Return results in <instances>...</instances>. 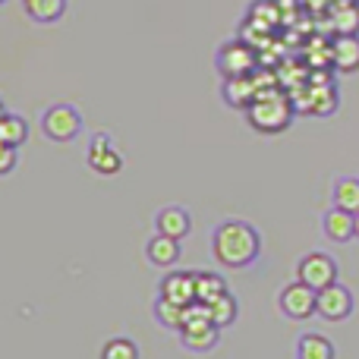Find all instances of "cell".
I'll return each mask as SVG.
<instances>
[{"label": "cell", "mask_w": 359, "mask_h": 359, "mask_svg": "<svg viewBox=\"0 0 359 359\" xmlns=\"http://www.w3.org/2000/svg\"><path fill=\"white\" fill-rule=\"evenodd\" d=\"M356 309V299H353V290H350L347 284H331L325 287V290H318V309L316 316L325 318V322H347L350 316H353Z\"/></svg>", "instance_id": "8"}, {"label": "cell", "mask_w": 359, "mask_h": 359, "mask_svg": "<svg viewBox=\"0 0 359 359\" xmlns=\"http://www.w3.org/2000/svg\"><path fill=\"white\" fill-rule=\"evenodd\" d=\"M334 32L337 35H359V6L356 4H341V0H337V6L334 10Z\"/></svg>", "instance_id": "23"}, {"label": "cell", "mask_w": 359, "mask_h": 359, "mask_svg": "<svg viewBox=\"0 0 359 359\" xmlns=\"http://www.w3.org/2000/svg\"><path fill=\"white\" fill-rule=\"evenodd\" d=\"M356 243H359V215H356Z\"/></svg>", "instance_id": "26"}, {"label": "cell", "mask_w": 359, "mask_h": 359, "mask_svg": "<svg viewBox=\"0 0 359 359\" xmlns=\"http://www.w3.org/2000/svg\"><path fill=\"white\" fill-rule=\"evenodd\" d=\"M211 255H215L217 265L233 268V271L255 265L262 255L259 227H252L249 221H240V217L221 221L211 233Z\"/></svg>", "instance_id": "1"}, {"label": "cell", "mask_w": 359, "mask_h": 359, "mask_svg": "<svg viewBox=\"0 0 359 359\" xmlns=\"http://www.w3.org/2000/svg\"><path fill=\"white\" fill-rule=\"evenodd\" d=\"M331 202L337 208L350 211V215H359V177H337L334 180V189H331Z\"/></svg>", "instance_id": "18"}, {"label": "cell", "mask_w": 359, "mask_h": 359, "mask_svg": "<svg viewBox=\"0 0 359 359\" xmlns=\"http://www.w3.org/2000/svg\"><path fill=\"white\" fill-rule=\"evenodd\" d=\"M278 309L284 312V318H290V322H306V318H312L318 309V290L306 287L303 280H293V284H287L284 290H280Z\"/></svg>", "instance_id": "7"}, {"label": "cell", "mask_w": 359, "mask_h": 359, "mask_svg": "<svg viewBox=\"0 0 359 359\" xmlns=\"http://www.w3.org/2000/svg\"><path fill=\"white\" fill-rule=\"evenodd\" d=\"M208 312H211V322L224 331L236 322V316H240V303H236V297L227 290L224 297H217L215 303H208Z\"/></svg>", "instance_id": "22"}, {"label": "cell", "mask_w": 359, "mask_h": 359, "mask_svg": "<svg viewBox=\"0 0 359 359\" xmlns=\"http://www.w3.org/2000/svg\"><path fill=\"white\" fill-rule=\"evenodd\" d=\"M16 161H19L16 145H0V177L13 174V170H16Z\"/></svg>", "instance_id": "25"}, {"label": "cell", "mask_w": 359, "mask_h": 359, "mask_svg": "<svg viewBox=\"0 0 359 359\" xmlns=\"http://www.w3.org/2000/svg\"><path fill=\"white\" fill-rule=\"evenodd\" d=\"M221 98L227 101L236 111H246L255 98H259V86H255L252 76H236V79H224L221 86Z\"/></svg>", "instance_id": "14"}, {"label": "cell", "mask_w": 359, "mask_h": 359, "mask_svg": "<svg viewBox=\"0 0 359 359\" xmlns=\"http://www.w3.org/2000/svg\"><path fill=\"white\" fill-rule=\"evenodd\" d=\"M337 262L328 252H306L297 262V280H303L312 290H325V287L337 284Z\"/></svg>", "instance_id": "6"}, {"label": "cell", "mask_w": 359, "mask_h": 359, "mask_svg": "<svg viewBox=\"0 0 359 359\" xmlns=\"http://www.w3.org/2000/svg\"><path fill=\"white\" fill-rule=\"evenodd\" d=\"M224 293H227V280L217 271H196V303L208 306Z\"/></svg>", "instance_id": "20"}, {"label": "cell", "mask_w": 359, "mask_h": 359, "mask_svg": "<svg viewBox=\"0 0 359 359\" xmlns=\"http://www.w3.org/2000/svg\"><path fill=\"white\" fill-rule=\"evenodd\" d=\"M86 164L101 177H117L120 170H123V155L114 149L107 133H95L86 149Z\"/></svg>", "instance_id": "9"}, {"label": "cell", "mask_w": 359, "mask_h": 359, "mask_svg": "<svg viewBox=\"0 0 359 359\" xmlns=\"http://www.w3.org/2000/svg\"><path fill=\"white\" fill-rule=\"evenodd\" d=\"M25 142H29V120L22 114L10 111V107H4V114H0V145L22 149Z\"/></svg>", "instance_id": "17"}, {"label": "cell", "mask_w": 359, "mask_h": 359, "mask_svg": "<svg viewBox=\"0 0 359 359\" xmlns=\"http://www.w3.org/2000/svg\"><path fill=\"white\" fill-rule=\"evenodd\" d=\"M155 230L164 236H174V240H186L192 230V215L183 205H164L155 215Z\"/></svg>", "instance_id": "12"}, {"label": "cell", "mask_w": 359, "mask_h": 359, "mask_svg": "<svg viewBox=\"0 0 359 359\" xmlns=\"http://www.w3.org/2000/svg\"><path fill=\"white\" fill-rule=\"evenodd\" d=\"M243 114H246V123L252 126L255 133H262V136H278V133L290 130L293 117H297V107H293V101L287 98L284 92L271 88V92H259V98Z\"/></svg>", "instance_id": "2"}, {"label": "cell", "mask_w": 359, "mask_h": 359, "mask_svg": "<svg viewBox=\"0 0 359 359\" xmlns=\"http://www.w3.org/2000/svg\"><path fill=\"white\" fill-rule=\"evenodd\" d=\"M322 233L328 236L331 243H350V240H356V215H350V211L331 205V208L322 215Z\"/></svg>", "instance_id": "11"}, {"label": "cell", "mask_w": 359, "mask_h": 359, "mask_svg": "<svg viewBox=\"0 0 359 359\" xmlns=\"http://www.w3.org/2000/svg\"><path fill=\"white\" fill-rule=\"evenodd\" d=\"M221 341V328L211 322V312L205 303H192L186 306V325L180 331V344L189 353H211Z\"/></svg>", "instance_id": "3"}, {"label": "cell", "mask_w": 359, "mask_h": 359, "mask_svg": "<svg viewBox=\"0 0 359 359\" xmlns=\"http://www.w3.org/2000/svg\"><path fill=\"white\" fill-rule=\"evenodd\" d=\"M101 359H139V347L133 337H111L101 347Z\"/></svg>", "instance_id": "24"}, {"label": "cell", "mask_w": 359, "mask_h": 359, "mask_svg": "<svg viewBox=\"0 0 359 359\" xmlns=\"http://www.w3.org/2000/svg\"><path fill=\"white\" fill-rule=\"evenodd\" d=\"M331 63L337 73H359V35H337L331 41Z\"/></svg>", "instance_id": "15"}, {"label": "cell", "mask_w": 359, "mask_h": 359, "mask_svg": "<svg viewBox=\"0 0 359 359\" xmlns=\"http://www.w3.org/2000/svg\"><path fill=\"white\" fill-rule=\"evenodd\" d=\"M155 318H158V325L161 328H168V331H183V325H186V306H180V303H170V299H164V297H158L155 299Z\"/></svg>", "instance_id": "21"}, {"label": "cell", "mask_w": 359, "mask_h": 359, "mask_svg": "<svg viewBox=\"0 0 359 359\" xmlns=\"http://www.w3.org/2000/svg\"><path fill=\"white\" fill-rule=\"evenodd\" d=\"M69 0H22V13L38 25H54L67 16Z\"/></svg>", "instance_id": "16"}, {"label": "cell", "mask_w": 359, "mask_h": 359, "mask_svg": "<svg viewBox=\"0 0 359 359\" xmlns=\"http://www.w3.org/2000/svg\"><path fill=\"white\" fill-rule=\"evenodd\" d=\"M158 297L170 299L180 306H192L196 303V271H168L158 284Z\"/></svg>", "instance_id": "10"}, {"label": "cell", "mask_w": 359, "mask_h": 359, "mask_svg": "<svg viewBox=\"0 0 359 359\" xmlns=\"http://www.w3.org/2000/svg\"><path fill=\"white\" fill-rule=\"evenodd\" d=\"M41 133L48 142H73L76 136H82V111L76 104H50L41 111Z\"/></svg>", "instance_id": "4"}, {"label": "cell", "mask_w": 359, "mask_h": 359, "mask_svg": "<svg viewBox=\"0 0 359 359\" xmlns=\"http://www.w3.org/2000/svg\"><path fill=\"white\" fill-rule=\"evenodd\" d=\"M215 67L221 73V79H236V76H252L259 67V54L249 48L246 41L233 38V41H224L215 54Z\"/></svg>", "instance_id": "5"}, {"label": "cell", "mask_w": 359, "mask_h": 359, "mask_svg": "<svg viewBox=\"0 0 359 359\" xmlns=\"http://www.w3.org/2000/svg\"><path fill=\"white\" fill-rule=\"evenodd\" d=\"M297 359H334V344L318 331L297 337Z\"/></svg>", "instance_id": "19"}, {"label": "cell", "mask_w": 359, "mask_h": 359, "mask_svg": "<svg viewBox=\"0 0 359 359\" xmlns=\"http://www.w3.org/2000/svg\"><path fill=\"white\" fill-rule=\"evenodd\" d=\"M145 259L155 268H174L183 259V246H180V240H174V236H164L155 230V236L145 243Z\"/></svg>", "instance_id": "13"}]
</instances>
